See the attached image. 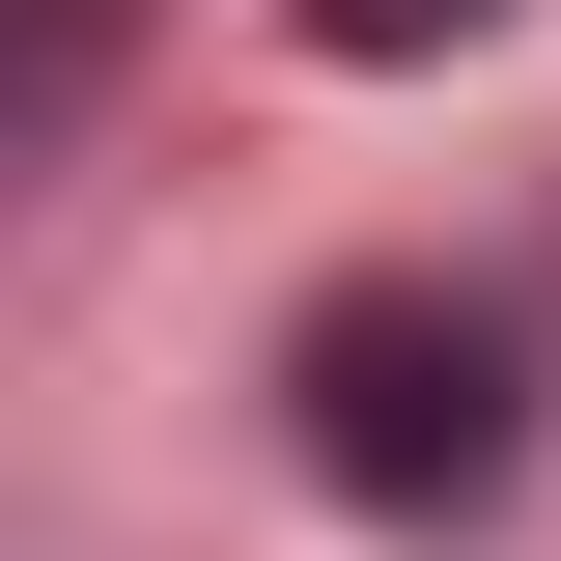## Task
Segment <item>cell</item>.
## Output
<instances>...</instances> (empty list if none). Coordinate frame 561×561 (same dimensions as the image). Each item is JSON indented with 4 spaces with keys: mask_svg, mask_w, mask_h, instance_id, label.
<instances>
[{
    "mask_svg": "<svg viewBox=\"0 0 561 561\" xmlns=\"http://www.w3.org/2000/svg\"><path fill=\"white\" fill-rule=\"evenodd\" d=\"M309 478H337V505H478L505 478V337L421 309V280L309 309Z\"/></svg>",
    "mask_w": 561,
    "mask_h": 561,
    "instance_id": "obj_1",
    "label": "cell"
},
{
    "mask_svg": "<svg viewBox=\"0 0 561 561\" xmlns=\"http://www.w3.org/2000/svg\"><path fill=\"white\" fill-rule=\"evenodd\" d=\"M478 28H505V0H309V57H365V84H393V57H478Z\"/></svg>",
    "mask_w": 561,
    "mask_h": 561,
    "instance_id": "obj_2",
    "label": "cell"
}]
</instances>
